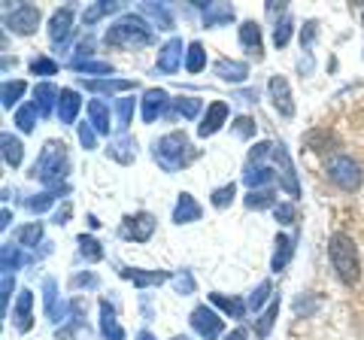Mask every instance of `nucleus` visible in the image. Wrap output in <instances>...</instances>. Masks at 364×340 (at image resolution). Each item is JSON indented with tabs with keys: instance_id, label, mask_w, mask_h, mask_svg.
I'll use <instances>...</instances> for the list:
<instances>
[{
	"instance_id": "1",
	"label": "nucleus",
	"mask_w": 364,
	"mask_h": 340,
	"mask_svg": "<svg viewBox=\"0 0 364 340\" xmlns=\"http://www.w3.org/2000/svg\"><path fill=\"white\" fill-rule=\"evenodd\" d=\"M104 43L112 49H124V52H134V49H143V46H152L155 43V33L152 25L146 21L140 13H122L104 33Z\"/></svg>"
},
{
	"instance_id": "2",
	"label": "nucleus",
	"mask_w": 364,
	"mask_h": 340,
	"mask_svg": "<svg viewBox=\"0 0 364 340\" xmlns=\"http://www.w3.org/2000/svg\"><path fill=\"white\" fill-rule=\"evenodd\" d=\"M67 174H70L67 143L64 140H46L40 155H37V161H33V167H31V179H37V183L46 186V188H55V186H64Z\"/></svg>"
},
{
	"instance_id": "3",
	"label": "nucleus",
	"mask_w": 364,
	"mask_h": 340,
	"mask_svg": "<svg viewBox=\"0 0 364 340\" xmlns=\"http://www.w3.org/2000/svg\"><path fill=\"white\" fill-rule=\"evenodd\" d=\"M152 158L158 161V167H161L164 174H176V170L188 167L191 161H195L198 152H195V146H191L186 131H170V134H164V137H158L152 143Z\"/></svg>"
},
{
	"instance_id": "4",
	"label": "nucleus",
	"mask_w": 364,
	"mask_h": 340,
	"mask_svg": "<svg viewBox=\"0 0 364 340\" xmlns=\"http://www.w3.org/2000/svg\"><path fill=\"white\" fill-rule=\"evenodd\" d=\"M328 262H331L337 280L343 286H355L361 280V258H358V246L349 234L337 231L328 237Z\"/></svg>"
},
{
	"instance_id": "5",
	"label": "nucleus",
	"mask_w": 364,
	"mask_h": 340,
	"mask_svg": "<svg viewBox=\"0 0 364 340\" xmlns=\"http://www.w3.org/2000/svg\"><path fill=\"white\" fill-rule=\"evenodd\" d=\"M325 176L340 191H358L364 183V167L352 155H331L325 161Z\"/></svg>"
},
{
	"instance_id": "6",
	"label": "nucleus",
	"mask_w": 364,
	"mask_h": 340,
	"mask_svg": "<svg viewBox=\"0 0 364 340\" xmlns=\"http://www.w3.org/2000/svg\"><path fill=\"white\" fill-rule=\"evenodd\" d=\"M40 18H43L40 6H33V4H18V6H13V9H6L4 25H6V31L18 33V37H31V33H37Z\"/></svg>"
},
{
	"instance_id": "7",
	"label": "nucleus",
	"mask_w": 364,
	"mask_h": 340,
	"mask_svg": "<svg viewBox=\"0 0 364 340\" xmlns=\"http://www.w3.org/2000/svg\"><path fill=\"white\" fill-rule=\"evenodd\" d=\"M188 325L195 328V334L203 340H219L225 331V319L210 307V304H198V307L188 313Z\"/></svg>"
},
{
	"instance_id": "8",
	"label": "nucleus",
	"mask_w": 364,
	"mask_h": 340,
	"mask_svg": "<svg viewBox=\"0 0 364 340\" xmlns=\"http://www.w3.org/2000/svg\"><path fill=\"white\" fill-rule=\"evenodd\" d=\"M273 161H277V170H279V188L286 191L291 201H298L301 195V186H298V174H294V164H291V155L286 149V143H277V149H273Z\"/></svg>"
},
{
	"instance_id": "9",
	"label": "nucleus",
	"mask_w": 364,
	"mask_h": 340,
	"mask_svg": "<svg viewBox=\"0 0 364 340\" xmlns=\"http://www.w3.org/2000/svg\"><path fill=\"white\" fill-rule=\"evenodd\" d=\"M158 228V219L152 216V213H134V216H124L122 222V237L124 240H134V243H146L152 240V234Z\"/></svg>"
},
{
	"instance_id": "10",
	"label": "nucleus",
	"mask_w": 364,
	"mask_h": 340,
	"mask_svg": "<svg viewBox=\"0 0 364 340\" xmlns=\"http://www.w3.org/2000/svg\"><path fill=\"white\" fill-rule=\"evenodd\" d=\"M186 43H182L179 37H170L161 49H158V58H155V70L158 73H176L179 67H186Z\"/></svg>"
},
{
	"instance_id": "11",
	"label": "nucleus",
	"mask_w": 364,
	"mask_h": 340,
	"mask_svg": "<svg viewBox=\"0 0 364 340\" xmlns=\"http://www.w3.org/2000/svg\"><path fill=\"white\" fill-rule=\"evenodd\" d=\"M267 95H270L273 110H277L282 119H291V116H294V97H291V85H289V79H286V76H279V73H277V76H270Z\"/></svg>"
},
{
	"instance_id": "12",
	"label": "nucleus",
	"mask_w": 364,
	"mask_h": 340,
	"mask_svg": "<svg viewBox=\"0 0 364 340\" xmlns=\"http://www.w3.org/2000/svg\"><path fill=\"white\" fill-rule=\"evenodd\" d=\"M170 107H173V100H170V95L164 92V88H146V92H143L140 112H143L146 124H152L155 119H161Z\"/></svg>"
},
{
	"instance_id": "13",
	"label": "nucleus",
	"mask_w": 364,
	"mask_h": 340,
	"mask_svg": "<svg viewBox=\"0 0 364 340\" xmlns=\"http://www.w3.org/2000/svg\"><path fill=\"white\" fill-rule=\"evenodd\" d=\"M228 116H231V107L225 104V100H213V104H207V112L200 116V124H198V137H213V134L222 131V124L228 122Z\"/></svg>"
},
{
	"instance_id": "14",
	"label": "nucleus",
	"mask_w": 364,
	"mask_h": 340,
	"mask_svg": "<svg viewBox=\"0 0 364 340\" xmlns=\"http://www.w3.org/2000/svg\"><path fill=\"white\" fill-rule=\"evenodd\" d=\"M70 33H73V6L55 9L52 18H49V40H52V46L55 49L64 46V43L70 40Z\"/></svg>"
},
{
	"instance_id": "15",
	"label": "nucleus",
	"mask_w": 364,
	"mask_h": 340,
	"mask_svg": "<svg viewBox=\"0 0 364 340\" xmlns=\"http://www.w3.org/2000/svg\"><path fill=\"white\" fill-rule=\"evenodd\" d=\"M237 37H240V46L249 52V58H255V61L264 58V37H261V25H258V21L246 18L240 25V31H237Z\"/></svg>"
},
{
	"instance_id": "16",
	"label": "nucleus",
	"mask_w": 364,
	"mask_h": 340,
	"mask_svg": "<svg viewBox=\"0 0 364 340\" xmlns=\"http://www.w3.org/2000/svg\"><path fill=\"white\" fill-rule=\"evenodd\" d=\"M122 280L134 282V289H152V286H161V282L170 280V270H143V267H122L119 270Z\"/></svg>"
},
{
	"instance_id": "17",
	"label": "nucleus",
	"mask_w": 364,
	"mask_h": 340,
	"mask_svg": "<svg viewBox=\"0 0 364 340\" xmlns=\"http://www.w3.org/2000/svg\"><path fill=\"white\" fill-rule=\"evenodd\" d=\"M31 310H33V292L31 289H21L16 294V304H13V325L18 328L21 334L31 331V325H33Z\"/></svg>"
},
{
	"instance_id": "18",
	"label": "nucleus",
	"mask_w": 364,
	"mask_h": 340,
	"mask_svg": "<svg viewBox=\"0 0 364 340\" xmlns=\"http://www.w3.org/2000/svg\"><path fill=\"white\" fill-rule=\"evenodd\" d=\"M213 73L222 79V83H231V85H240L249 79V64L246 61H234V58H219L213 67Z\"/></svg>"
},
{
	"instance_id": "19",
	"label": "nucleus",
	"mask_w": 364,
	"mask_h": 340,
	"mask_svg": "<svg viewBox=\"0 0 364 340\" xmlns=\"http://www.w3.org/2000/svg\"><path fill=\"white\" fill-rule=\"evenodd\" d=\"M198 9H203V28H225L234 21V6L231 4H195Z\"/></svg>"
},
{
	"instance_id": "20",
	"label": "nucleus",
	"mask_w": 364,
	"mask_h": 340,
	"mask_svg": "<svg viewBox=\"0 0 364 340\" xmlns=\"http://www.w3.org/2000/svg\"><path fill=\"white\" fill-rule=\"evenodd\" d=\"M58 97H61V92L52 83L33 85V107H37L40 116H52V112H58Z\"/></svg>"
},
{
	"instance_id": "21",
	"label": "nucleus",
	"mask_w": 364,
	"mask_h": 340,
	"mask_svg": "<svg viewBox=\"0 0 364 340\" xmlns=\"http://www.w3.org/2000/svg\"><path fill=\"white\" fill-rule=\"evenodd\" d=\"M203 216V207L195 201V195H188V191H182L176 207H173V222L176 225H191V222H200Z\"/></svg>"
},
{
	"instance_id": "22",
	"label": "nucleus",
	"mask_w": 364,
	"mask_h": 340,
	"mask_svg": "<svg viewBox=\"0 0 364 340\" xmlns=\"http://www.w3.org/2000/svg\"><path fill=\"white\" fill-rule=\"evenodd\" d=\"M79 110H82V97H79L76 88H61V97H58V112L55 116L61 119V124H73Z\"/></svg>"
},
{
	"instance_id": "23",
	"label": "nucleus",
	"mask_w": 364,
	"mask_h": 340,
	"mask_svg": "<svg viewBox=\"0 0 364 340\" xmlns=\"http://www.w3.org/2000/svg\"><path fill=\"white\" fill-rule=\"evenodd\" d=\"M107 158H112V161H119V164H134V158H136V140L128 137V134H122V137L109 140Z\"/></svg>"
},
{
	"instance_id": "24",
	"label": "nucleus",
	"mask_w": 364,
	"mask_h": 340,
	"mask_svg": "<svg viewBox=\"0 0 364 340\" xmlns=\"http://www.w3.org/2000/svg\"><path fill=\"white\" fill-rule=\"evenodd\" d=\"M294 243H298V234H277V253H273V258H270V270H273V274H279V270L291 262Z\"/></svg>"
},
{
	"instance_id": "25",
	"label": "nucleus",
	"mask_w": 364,
	"mask_h": 340,
	"mask_svg": "<svg viewBox=\"0 0 364 340\" xmlns=\"http://www.w3.org/2000/svg\"><path fill=\"white\" fill-rule=\"evenodd\" d=\"M100 334L107 340H124V328L116 319V307H112L107 298L100 301Z\"/></svg>"
},
{
	"instance_id": "26",
	"label": "nucleus",
	"mask_w": 364,
	"mask_h": 340,
	"mask_svg": "<svg viewBox=\"0 0 364 340\" xmlns=\"http://www.w3.org/2000/svg\"><path fill=\"white\" fill-rule=\"evenodd\" d=\"M210 301L219 307L225 316H231V319H246V310H249V301H243V298H237V294H222V292H213L210 294Z\"/></svg>"
},
{
	"instance_id": "27",
	"label": "nucleus",
	"mask_w": 364,
	"mask_h": 340,
	"mask_svg": "<svg viewBox=\"0 0 364 340\" xmlns=\"http://www.w3.org/2000/svg\"><path fill=\"white\" fill-rule=\"evenodd\" d=\"M0 146H4V164L6 167H21V161H25V143H21L16 134L4 131L0 134Z\"/></svg>"
},
{
	"instance_id": "28",
	"label": "nucleus",
	"mask_w": 364,
	"mask_h": 340,
	"mask_svg": "<svg viewBox=\"0 0 364 340\" xmlns=\"http://www.w3.org/2000/svg\"><path fill=\"white\" fill-rule=\"evenodd\" d=\"M79 85L88 88V92H95V95H116V92L134 88L131 79H79Z\"/></svg>"
},
{
	"instance_id": "29",
	"label": "nucleus",
	"mask_w": 364,
	"mask_h": 340,
	"mask_svg": "<svg viewBox=\"0 0 364 340\" xmlns=\"http://www.w3.org/2000/svg\"><path fill=\"white\" fill-rule=\"evenodd\" d=\"M140 16H146V18H152V25L158 28V31H173V13H170V6L167 4H143L140 6Z\"/></svg>"
},
{
	"instance_id": "30",
	"label": "nucleus",
	"mask_w": 364,
	"mask_h": 340,
	"mask_svg": "<svg viewBox=\"0 0 364 340\" xmlns=\"http://www.w3.org/2000/svg\"><path fill=\"white\" fill-rule=\"evenodd\" d=\"M88 124L95 128L97 134H109V122H112V112L104 100H88Z\"/></svg>"
},
{
	"instance_id": "31",
	"label": "nucleus",
	"mask_w": 364,
	"mask_h": 340,
	"mask_svg": "<svg viewBox=\"0 0 364 340\" xmlns=\"http://www.w3.org/2000/svg\"><path fill=\"white\" fill-rule=\"evenodd\" d=\"M28 92V83L25 79H6L4 85H0V104H4V110H13L21 104V97H25Z\"/></svg>"
},
{
	"instance_id": "32",
	"label": "nucleus",
	"mask_w": 364,
	"mask_h": 340,
	"mask_svg": "<svg viewBox=\"0 0 364 340\" xmlns=\"http://www.w3.org/2000/svg\"><path fill=\"white\" fill-rule=\"evenodd\" d=\"M61 195H70V186H67V183H64V186H55V188H46V191H40V195H33V198L28 201V210H31V213H46Z\"/></svg>"
},
{
	"instance_id": "33",
	"label": "nucleus",
	"mask_w": 364,
	"mask_h": 340,
	"mask_svg": "<svg viewBox=\"0 0 364 340\" xmlns=\"http://www.w3.org/2000/svg\"><path fill=\"white\" fill-rule=\"evenodd\" d=\"M43 310H46V316H49L52 322L61 319V313H58V282H55L52 277L43 280Z\"/></svg>"
},
{
	"instance_id": "34",
	"label": "nucleus",
	"mask_w": 364,
	"mask_h": 340,
	"mask_svg": "<svg viewBox=\"0 0 364 340\" xmlns=\"http://www.w3.org/2000/svg\"><path fill=\"white\" fill-rule=\"evenodd\" d=\"M13 237H16V246H21V249H33V246L43 240V222L18 225V228L13 231Z\"/></svg>"
},
{
	"instance_id": "35",
	"label": "nucleus",
	"mask_w": 364,
	"mask_h": 340,
	"mask_svg": "<svg viewBox=\"0 0 364 340\" xmlns=\"http://www.w3.org/2000/svg\"><path fill=\"white\" fill-rule=\"evenodd\" d=\"M279 307H282L279 298H273V301L267 304V310H264V313H261L258 319H255V337L264 340V337L273 331V325H277V316H279Z\"/></svg>"
},
{
	"instance_id": "36",
	"label": "nucleus",
	"mask_w": 364,
	"mask_h": 340,
	"mask_svg": "<svg viewBox=\"0 0 364 340\" xmlns=\"http://www.w3.org/2000/svg\"><path fill=\"white\" fill-rule=\"evenodd\" d=\"M76 243H79V255H82L88 265H97L100 258H104V246H100L97 237H91V234H79V237H76Z\"/></svg>"
},
{
	"instance_id": "37",
	"label": "nucleus",
	"mask_w": 364,
	"mask_h": 340,
	"mask_svg": "<svg viewBox=\"0 0 364 340\" xmlns=\"http://www.w3.org/2000/svg\"><path fill=\"white\" fill-rule=\"evenodd\" d=\"M112 13H122V4H112V0H100V4H95V6H88V9H85V13H82V21H85V28H91V25H97L100 18L112 16Z\"/></svg>"
},
{
	"instance_id": "38",
	"label": "nucleus",
	"mask_w": 364,
	"mask_h": 340,
	"mask_svg": "<svg viewBox=\"0 0 364 340\" xmlns=\"http://www.w3.org/2000/svg\"><path fill=\"white\" fill-rule=\"evenodd\" d=\"M273 176H277V174H273V170H270L267 164H255V167H249V164H246L243 183L249 186V191H255V188H264Z\"/></svg>"
},
{
	"instance_id": "39",
	"label": "nucleus",
	"mask_w": 364,
	"mask_h": 340,
	"mask_svg": "<svg viewBox=\"0 0 364 340\" xmlns=\"http://www.w3.org/2000/svg\"><path fill=\"white\" fill-rule=\"evenodd\" d=\"M25 262H28V258L21 255V246L4 243V249H0V267H4V274H16V270Z\"/></svg>"
},
{
	"instance_id": "40",
	"label": "nucleus",
	"mask_w": 364,
	"mask_h": 340,
	"mask_svg": "<svg viewBox=\"0 0 364 340\" xmlns=\"http://www.w3.org/2000/svg\"><path fill=\"white\" fill-rule=\"evenodd\" d=\"M207 67V49H203L200 40H191L186 49V70L188 73H200Z\"/></svg>"
},
{
	"instance_id": "41",
	"label": "nucleus",
	"mask_w": 364,
	"mask_h": 340,
	"mask_svg": "<svg viewBox=\"0 0 364 340\" xmlns=\"http://www.w3.org/2000/svg\"><path fill=\"white\" fill-rule=\"evenodd\" d=\"M173 110L179 119H198L200 110H203V100L200 97H191V95H182L173 100Z\"/></svg>"
},
{
	"instance_id": "42",
	"label": "nucleus",
	"mask_w": 364,
	"mask_h": 340,
	"mask_svg": "<svg viewBox=\"0 0 364 340\" xmlns=\"http://www.w3.org/2000/svg\"><path fill=\"white\" fill-rule=\"evenodd\" d=\"M246 207L249 210H264V207H277V191L273 188H255L246 195Z\"/></svg>"
},
{
	"instance_id": "43",
	"label": "nucleus",
	"mask_w": 364,
	"mask_h": 340,
	"mask_svg": "<svg viewBox=\"0 0 364 340\" xmlns=\"http://www.w3.org/2000/svg\"><path fill=\"white\" fill-rule=\"evenodd\" d=\"M76 73H91V76H100V79H109L112 73V64L109 61H95V58H88V61H76L70 64Z\"/></svg>"
},
{
	"instance_id": "44",
	"label": "nucleus",
	"mask_w": 364,
	"mask_h": 340,
	"mask_svg": "<svg viewBox=\"0 0 364 340\" xmlns=\"http://www.w3.org/2000/svg\"><path fill=\"white\" fill-rule=\"evenodd\" d=\"M273 298H277V294H273V282L270 280H261L258 286H255V292L249 294V310H261Z\"/></svg>"
},
{
	"instance_id": "45",
	"label": "nucleus",
	"mask_w": 364,
	"mask_h": 340,
	"mask_svg": "<svg viewBox=\"0 0 364 340\" xmlns=\"http://www.w3.org/2000/svg\"><path fill=\"white\" fill-rule=\"evenodd\" d=\"M291 31H294V18H291V16L277 18V25H273V46H277V49H286L289 40H291Z\"/></svg>"
},
{
	"instance_id": "46",
	"label": "nucleus",
	"mask_w": 364,
	"mask_h": 340,
	"mask_svg": "<svg viewBox=\"0 0 364 340\" xmlns=\"http://www.w3.org/2000/svg\"><path fill=\"white\" fill-rule=\"evenodd\" d=\"M37 119H40V112L33 104H21L16 110V124H18V131H25V134H31L33 128H37Z\"/></svg>"
},
{
	"instance_id": "47",
	"label": "nucleus",
	"mask_w": 364,
	"mask_h": 340,
	"mask_svg": "<svg viewBox=\"0 0 364 340\" xmlns=\"http://www.w3.org/2000/svg\"><path fill=\"white\" fill-rule=\"evenodd\" d=\"M134 107H136V100H134L131 95L116 100V116H119V131H122V134L131 128V122H134Z\"/></svg>"
},
{
	"instance_id": "48",
	"label": "nucleus",
	"mask_w": 364,
	"mask_h": 340,
	"mask_svg": "<svg viewBox=\"0 0 364 340\" xmlns=\"http://www.w3.org/2000/svg\"><path fill=\"white\" fill-rule=\"evenodd\" d=\"M237 198V186L234 183H228V186H219V188H213V195H210V203L215 210H225V207H231Z\"/></svg>"
},
{
	"instance_id": "49",
	"label": "nucleus",
	"mask_w": 364,
	"mask_h": 340,
	"mask_svg": "<svg viewBox=\"0 0 364 340\" xmlns=\"http://www.w3.org/2000/svg\"><path fill=\"white\" fill-rule=\"evenodd\" d=\"M28 67H31L33 76H55L58 73V61L49 58V55H33Z\"/></svg>"
},
{
	"instance_id": "50",
	"label": "nucleus",
	"mask_w": 364,
	"mask_h": 340,
	"mask_svg": "<svg viewBox=\"0 0 364 340\" xmlns=\"http://www.w3.org/2000/svg\"><path fill=\"white\" fill-rule=\"evenodd\" d=\"M273 216H277L279 225H294L298 222V203L294 201H279L277 207H273Z\"/></svg>"
},
{
	"instance_id": "51",
	"label": "nucleus",
	"mask_w": 364,
	"mask_h": 340,
	"mask_svg": "<svg viewBox=\"0 0 364 340\" xmlns=\"http://www.w3.org/2000/svg\"><path fill=\"white\" fill-rule=\"evenodd\" d=\"M273 149H277V143H270V140H261V143H255L252 149H249V167H255V164H264V158L267 155H273Z\"/></svg>"
},
{
	"instance_id": "52",
	"label": "nucleus",
	"mask_w": 364,
	"mask_h": 340,
	"mask_svg": "<svg viewBox=\"0 0 364 340\" xmlns=\"http://www.w3.org/2000/svg\"><path fill=\"white\" fill-rule=\"evenodd\" d=\"M173 289H176V294H195L198 282H195V277H191V270H179V274L173 277Z\"/></svg>"
},
{
	"instance_id": "53",
	"label": "nucleus",
	"mask_w": 364,
	"mask_h": 340,
	"mask_svg": "<svg viewBox=\"0 0 364 340\" xmlns=\"http://www.w3.org/2000/svg\"><path fill=\"white\" fill-rule=\"evenodd\" d=\"M13 289H16V274H4L0 277V307H9V298H13Z\"/></svg>"
},
{
	"instance_id": "54",
	"label": "nucleus",
	"mask_w": 364,
	"mask_h": 340,
	"mask_svg": "<svg viewBox=\"0 0 364 340\" xmlns=\"http://www.w3.org/2000/svg\"><path fill=\"white\" fill-rule=\"evenodd\" d=\"M255 128H258V124H255L252 116H237V119H234V134H237V137H243V140L252 137Z\"/></svg>"
},
{
	"instance_id": "55",
	"label": "nucleus",
	"mask_w": 364,
	"mask_h": 340,
	"mask_svg": "<svg viewBox=\"0 0 364 340\" xmlns=\"http://www.w3.org/2000/svg\"><path fill=\"white\" fill-rule=\"evenodd\" d=\"M76 134H79V143H82V149H95V146H97V131L91 128V124L82 122L76 128Z\"/></svg>"
},
{
	"instance_id": "56",
	"label": "nucleus",
	"mask_w": 364,
	"mask_h": 340,
	"mask_svg": "<svg viewBox=\"0 0 364 340\" xmlns=\"http://www.w3.org/2000/svg\"><path fill=\"white\" fill-rule=\"evenodd\" d=\"M82 286H85V289H97L100 280H97L95 274H76V277H73V289H82Z\"/></svg>"
},
{
	"instance_id": "57",
	"label": "nucleus",
	"mask_w": 364,
	"mask_h": 340,
	"mask_svg": "<svg viewBox=\"0 0 364 340\" xmlns=\"http://www.w3.org/2000/svg\"><path fill=\"white\" fill-rule=\"evenodd\" d=\"M316 28H318V21H316V18L306 21L304 31H301V46H310V43L316 40Z\"/></svg>"
},
{
	"instance_id": "58",
	"label": "nucleus",
	"mask_w": 364,
	"mask_h": 340,
	"mask_svg": "<svg viewBox=\"0 0 364 340\" xmlns=\"http://www.w3.org/2000/svg\"><path fill=\"white\" fill-rule=\"evenodd\" d=\"M225 340H249V334H246V328H234V331L225 334Z\"/></svg>"
},
{
	"instance_id": "59",
	"label": "nucleus",
	"mask_w": 364,
	"mask_h": 340,
	"mask_svg": "<svg viewBox=\"0 0 364 340\" xmlns=\"http://www.w3.org/2000/svg\"><path fill=\"white\" fill-rule=\"evenodd\" d=\"M67 219H70V203H67L64 210H58V213H55V225H64Z\"/></svg>"
},
{
	"instance_id": "60",
	"label": "nucleus",
	"mask_w": 364,
	"mask_h": 340,
	"mask_svg": "<svg viewBox=\"0 0 364 340\" xmlns=\"http://www.w3.org/2000/svg\"><path fill=\"white\" fill-rule=\"evenodd\" d=\"M134 340H158V337H155L152 331H146V328H143V331H136V337H134Z\"/></svg>"
},
{
	"instance_id": "61",
	"label": "nucleus",
	"mask_w": 364,
	"mask_h": 340,
	"mask_svg": "<svg viewBox=\"0 0 364 340\" xmlns=\"http://www.w3.org/2000/svg\"><path fill=\"white\" fill-rule=\"evenodd\" d=\"M0 219H4V222H0V228H9V219H13V213H9V210H4V216H0Z\"/></svg>"
},
{
	"instance_id": "62",
	"label": "nucleus",
	"mask_w": 364,
	"mask_h": 340,
	"mask_svg": "<svg viewBox=\"0 0 364 340\" xmlns=\"http://www.w3.org/2000/svg\"><path fill=\"white\" fill-rule=\"evenodd\" d=\"M173 340H191V337H186V334H176V337H173Z\"/></svg>"
},
{
	"instance_id": "63",
	"label": "nucleus",
	"mask_w": 364,
	"mask_h": 340,
	"mask_svg": "<svg viewBox=\"0 0 364 340\" xmlns=\"http://www.w3.org/2000/svg\"><path fill=\"white\" fill-rule=\"evenodd\" d=\"M361 25H364V9H361Z\"/></svg>"
}]
</instances>
